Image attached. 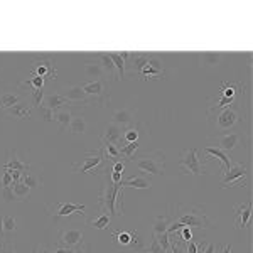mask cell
Wrapping results in <instances>:
<instances>
[{
  "mask_svg": "<svg viewBox=\"0 0 253 253\" xmlns=\"http://www.w3.org/2000/svg\"><path fill=\"white\" fill-rule=\"evenodd\" d=\"M124 187L120 184H113L108 177H105V186L101 189L100 196H98V206L100 211L110 214V218H117V216H124Z\"/></svg>",
  "mask_w": 253,
  "mask_h": 253,
  "instance_id": "obj_1",
  "label": "cell"
},
{
  "mask_svg": "<svg viewBox=\"0 0 253 253\" xmlns=\"http://www.w3.org/2000/svg\"><path fill=\"white\" fill-rule=\"evenodd\" d=\"M170 221L179 223L182 226H189V228H198V230H208L211 228L210 219L205 214V211L198 206H182V205H175V214H170Z\"/></svg>",
  "mask_w": 253,
  "mask_h": 253,
  "instance_id": "obj_2",
  "label": "cell"
},
{
  "mask_svg": "<svg viewBox=\"0 0 253 253\" xmlns=\"http://www.w3.org/2000/svg\"><path fill=\"white\" fill-rule=\"evenodd\" d=\"M110 235H112L113 247H115L118 252H122V253H130V252L140 253V252H144L145 243H144V238H142V235L138 230H133V231L112 230L110 231Z\"/></svg>",
  "mask_w": 253,
  "mask_h": 253,
  "instance_id": "obj_3",
  "label": "cell"
},
{
  "mask_svg": "<svg viewBox=\"0 0 253 253\" xmlns=\"http://www.w3.org/2000/svg\"><path fill=\"white\" fill-rule=\"evenodd\" d=\"M133 166L137 167L140 172L144 174H150V175H164L166 170V156L161 152V150H154V152L149 154H142L135 159H130Z\"/></svg>",
  "mask_w": 253,
  "mask_h": 253,
  "instance_id": "obj_4",
  "label": "cell"
},
{
  "mask_svg": "<svg viewBox=\"0 0 253 253\" xmlns=\"http://www.w3.org/2000/svg\"><path fill=\"white\" fill-rule=\"evenodd\" d=\"M210 112H216V117L214 118H210V124L211 126L216 130V133L218 135H221V133H230L231 128H235V126H238L242 124V115L238 113V110L235 108H224V110H211Z\"/></svg>",
  "mask_w": 253,
  "mask_h": 253,
  "instance_id": "obj_5",
  "label": "cell"
},
{
  "mask_svg": "<svg viewBox=\"0 0 253 253\" xmlns=\"http://www.w3.org/2000/svg\"><path fill=\"white\" fill-rule=\"evenodd\" d=\"M105 169V157L103 150L96 149L91 152H86L81 159V162H75L73 164V170L75 172H89V174H100V170Z\"/></svg>",
  "mask_w": 253,
  "mask_h": 253,
  "instance_id": "obj_6",
  "label": "cell"
},
{
  "mask_svg": "<svg viewBox=\"0 0 253 253\" xmlns=\"http://www.w3.org/2000/svg\"><path fill=\"white\" fill-rule=\"evenodd\" d=\"M47 213L54 221H59L61 218H68L71 214H80V216H86L84 205H75V203H68V201H54L51 205H47Z\"/></svg>",
  "mask_w": 253,
  "mask_h": 253,
  "instance_id": "obj_7",
  "label": "cell"
},
{
  "mask_svg": "<svg viewBox=\"0 0 253 253\" xmlns=\"http://www.w3.org/2000/svg\"><path fill=\"white\" fill-rule=\"evenodd\" d=\"M248 175H250V172H248V169L243 164L231 162V167L224 172V177L221 181V187L223 189H228V187H233V186L247 187Z\"/></svg>",
  "mask_w": 253,
  "mask_h": 253,
  "instance_id": "obj_8",
  "label": "cell"
},
{
  "mask_svg": "<svg viewBox=\"0 0 253 253\" xmlns=\"http://www.w3.org/2000/svg\"><path fill=\"white\" fill-rule=\"evenodd\" d=\"M198 147H191V149H186L182 150L181 157H179V164H181L182 170L186 174H193L196 177L205 174V169H203V164L199 161V156H198Z\"/></svg>",
  "mask_w": 253,
  "mask_h": 253,
  "instance_id": "obj_9",
  "label": "cell"
},
{
  "mask_svg": "<svg viewBox=\"0 0 253 253\" xmlns=\"http://www.w3.org/2000/svg\"><path fill=\"white\" fill-rule=\"evenodd\" d=\"M216 149L223 150V152H238L243 147V133L240 132H230V133H221L214 138Z\"/></svg>",
  "mask_w": 253,
  "mask_h": 253,
  "instance_id": "obj_10",
  "label": "cell"
},
{
  "mask_svg": "<svg viewBox=\"0 0 253 253\" xmlns=\"http://www.w3.org/2000/svg\"><path fill=\"white\" fill-rule=\"evenodd\" d=\"M31 73L34 76H41V78L44 80H52L56 75H58V71L54 69L52 66V59L49 54H38L36 56V61L32 63V69Z\"/></svg>",
  "mask_w": 253,
  "mask_h": 253,
  "instance_id": "obj_11",
  "label": "cell"
},
{
  "mask_svg": "<svg viewBox=\"0 0 253 253\" xmlns=\"http://www.w3.org/2000/svg\"><path fill=\"white\" fill-rule=\"evenodd\" d=\"M59 95L64 96L69 103L73 105V107H78L80 103H83L84 107H88V105L93 103V100L89 98L86 93L83 91V88L78 86V84H71V86H64L59 89Z\"/></svg>",
  "mask_w": 253,
  "mask_h": 253,
  "instance_id": "obj_12",
  "label": "cell"
},
{
  "mask_svg": "<svg viewBox=\"0 0 253 253\" xmlns=\"http://www.w3.org/2000/svg\"><path fill=\"white\" fill-rule=\"evenodd\" d=\"M58 247L61 248H75L78 250L80 247H83V231L81 230H61L59 231V238H58Z\"/></svg>",
  "mask_w": 253,
  "mask_h": 253,
  "instance_id": "obj_13",
  "label": "cell"
},
{
  "mask_svg": "<svg viewBox=\"0 0 253 253\" xmlns=\"http://www.w3.org/2000/svg\"><path fill=\"white\" fill-rule=\"evenodd\" d=\"M83 91L86 93L89 98H95L98 103L105 105L108 101V95H107V84H105V80H96V81H89V83L81 84Z\"/></svg>",
  "mask_w": 253,
  "mask_h": 253,
  "instance_id": "obj_14",
  "label": "cell"
},
{
  "mask_svg": "<svg viewBox=\"0 0 253 253\" xmlns=\"http://www.w3.org/2000/svg\"><path fill=\"white\" fill-rule=\"evenodd\" d=\"M156 54H149V52H130V59L125 63V69H128V73L132 75H140L142 68L147 66L150 58H154Z\"/></svg>",
  "mask_w": 253,
  "mask_h": 253,
  "instance_id": "obj_15",
  "label": "cell"
},
{
  "mask_svg": "<svg viewBox=\"0 0 253 253\" xmlns=\"http://www.w3.org/2000/svg\"><path fill=\"white\" fill-rule=\"evenodd\" d=\"M2 169L7 170H19V172H27L31 170V164L26 162L22 157L17 154V150H9V156H7V162L2 166Z\"/></svg>",
  "mask_w": 253,
  "mask_h": 253,
  "instance_id": "obj_16",
  "label": "cell"
},
{
  "mask_svg": "<svg viewBox=\"0 0 253 253\" xmlns=\"http://www.w3.org/2000/svg\"><path fill=\"white\" fill-rule=\"evenodd\" d=\"M235 218H236V230H245L250 224L252 219V201L242 203L235 210Z\"/></svg>",
  "mask_w": 253,
  "mask_h": 253,
  "instance_id": "obj_17",
  "label": "cell"
},
{
  "mask_svg": "<svg viewBox=\"0 0 253 253\" xmlns=\"http://www.w3.org/2000/svg\"><path fill=\"white\" fill-rule=\"evenodd\" d=\"M66 105H71L66 98L61 96L59 93H51V95H46L42 98V103H41V107L51 110V112H58V110L64 108ZM71 107H73V105H71Z\"/></svg>",
  "mask_w": 253,
  "mask_h": 253,
  "instance_id": "obj_18",
  "label": "cell"
},
{
  "mask_svg": "<svg viewBox=\"0 0 253 253\" xmlns=\"http://www.w3.org/2000/svg\"><path fill=\"white\" fill-rule=\"evenodd\" d=\"M93 59H95L101 68H103L105 75H110L113 80H118L115 64H113V61L110 59V54H108V52H96V54H93Z\"/></svg>",
  "mask_w": 253,
  "mask_h": 253,
  "instance_id": "obj_19",
  "label": "cell"
},
{
  "mask_svg": "<svg viewBox=\"0 0 253 253\" xmlns=\"http://www.w3.org/2000/svg\"><path fill=\"white\" fill-rule=\"evenodd\" d=\"M112 124H115L118 126H130V125H133L135 124V117H133V113L130 112V110H117V112H113V115H112Z\"/></svg>",
  "mask_w": 253,
  "mask_h": 253,
  "instance_id": "obj_20",
  "label": "cell"
},
{
  "mask_svg": "<svg viewBox=\"0 0 253 253\" xmlns=\"http://www.w3.org/2000/svg\"><path fill=\"white\" fill-rule=\"evenodd\" d=\"M122 187H133V189H150L152 187V181L144 177V175H132V177L122 181Z\"/></svg>",
  "mask_w": 253,
  "mask_h": 253,
  "instance_id": "obj_21",
  "label": "cell"
},
{
  "mask_svg": "<svg viewBox=\"0 0 253 253\" xmlns=\"http://www.w3.org/2000/svg\"><path fill=\"white\" fill-rule=\"evenodd\" d=\"M101 140H107L110 144L120 147L122 144V126H118L115 124H108L107 128H105V133L101 137Z\"/></svg>",
  "mask_w": 253,
  "mask_h": 253,
  "instance_id": "obj_22",
  "label": "cell"
},
{
  "mask_svg": "<svg viewBox=\"0 0 253 253\" xmlns=\"http://www.w3.org/2000/svg\"><path fill=\"white\" fill-rule=\"evenodd\" d=\"M142 124L140 122H135L133 125H130V126H126L125 128V132L122 133V145H125V144H128V142H138V138H140L142 135Z\"/></svg>",
  "mask_w": 253,
  "mask_h": 253,
  "instance_id": "obj_23",
  "label": "cell"
},
{
  "mask_svg": "<svg viewBox=\"0 0 253 253\" xmlns=\"http://www.w3.org/2000/svg\"><path fill=\"white\" fill-rule=\"evenodd\" d=\"M205 152L208 154V156H210V157L206 159V161H211V159H218V161H221V162H223L224 172H226V170L231 167V159L228 157V154H226V152H223V150L216 149V147H205Z\"/></svg>",
  "mask_w": 253,
  "mask_h": 253,
  "instance_id": "obj_24",
  "label": "cell"
},
{
  "mask_svg": "<svg viewBox=\"0 0 253 253\" xmlns=\"http://www.w3.org/2000/svg\"><path fill=\"white\" fill-rule=\"evenodd\" d=\"M22 98H24L22 93H3L0 96V110L5 112V110L15 107V105H19L22 101Z\"/></svg>",
  "mask_w": 253,
  "mask_h": 253,
  "instance_id": "obj_25",
  "label": "cell"
},
{
  "mask_svg": "<svg viewBox=\"0 0 253 253\" xmlns=\"http://www.w3.org/2000/svg\"><path fill=\"white\" fill-rule=\"evenodd\" d=\"M84 75H86L88 78H91L93 81H96V80H103L105 71L95 59H91L84 63Z\"/></svg>",
  "mask_w": 253,
  "mask_h": 253,
  "instance_id": "obj_26",
  "label": "cell"
},
{
  "mask_svg": "<svg viewBox=\"0 0 253 253\" xmlns=\"http://www.w3.org/2000/svg\"><path fill=\"white\" fill-rule=\"evenodd\" d=\"M31 113H32V108L27 107L24 101H20L19 105H15V107H12L9 110H5L3 112V115L5 117H15V118H31Z\"/></svg>",
  "mask_w": 253,
  "mask_h": 253,
  "instance_id": "obj_27",
  "label": "cell"
},
{
  "mask_svg": "<svg viewBox=\"0 0 253 253\" xmlns=\"http://www.w3.org/2000/svg\"><path fill=\"white\" fill-rule=\"evenodd\" d=\"M88 128L86 118L83 115H75L71 118V124H69V130H71L73 135H84Z\"/></svg>",
  "mask_w": 253,
  "mask_h": 253,
  "instance_id": "obj_28",
  "label": "cell"
},
{
  "mask_svg": "<svg viewBox=\"0 0 253 253\" xmlns=\"http://www.w3.org/2000/svg\"><path fill=\"white\" fill-rule=\"evenodd\" d=\"M71 118H73V113H71V108L69 107H64V108L58 110V112H54V122H58L63 130H66L69 126Z\"/></svg>",
  "mask_w": 253,
  "mask_h": 253,
  "instance_id": "obj_29",
  "label": "cell"
},
{
  "mask_svg": "<svg viewBox=\"0 0 253 253\" xmlns=\"http://www.w3.org/2000/svg\"><path fill=\"white\" fill-rule=\"evenodd\" d=\"M22 182L29 187L31 191L42 187V179H41V175L36 172H31V170H27V172L22 174Z\"/></svg>",
  "mask_w": 253,
  "mask_h": 253,
  "instance_id": "obj_30",
  "label": "cell"
},
{
  "mask_svg": "<svg viewBox=\"0 0 253 253\" xmlns=\"http://www.w3.org/2000/svg\"><path fill=\"white\" fill-rule=\"evenodd\" d=\"M110 223H112V218H110V214L103 213V211H100V214H98L96 218H93L88 221L89 226L96 228V230H108Z\"/></svg>",
  "mask_w": 253,
  "mask_h": 253,
  "instance_id": "obj_31",
  "label": "cell"
},
{
  "mask_svg": "<svg viewBox=\"0 0 253 253\" xmlns=\"http://www.w3.org/2000/svg\"><path fill=\"white\" fill-rule=\"evenodd\" d=\"M12 191H14L15 201H27V199H29V196H31V193H32V191L26 184H24L22 181H20V182H14V184H12Z\"/></svg>",
  "mask_w": 253,
  "mask_h": 253,
  "instance_id": "obj_32",
  "label": "cell"
},
{
  "mask_svg": "<svg viewBox=\"0 0 253 253\" xmlns=\"http://www.w3.org/2000/svg\"><path fill=\"white\" fill-rule=\"evenodd\" d=\"M170 223H172V221H170V216L169 214H159L157 218H156V223H154V226H152L154 235L166 233Z\"/></svg>",
  "mask_w": 253,
  "mask_h": 253,
  "instance_id": "obj_33",
  "label": "cell"
},
{
  "mask_svg": "<svg viewBox=\"0 0 253 253\" xmlns=\"http://www.w3.org/2000/svg\"><path fill=\"white\" fill-rule=\"evenodd\" d=\"M221 59H223L221 52H203V54H199V63L203 66H216V64H219Z\"/></svg>",
  "mask_w": 253,
  "mask_h": 253,
  "instance_id": "obj_34",
  "label": "cell"
},
{
  "mask_svg": "<svg viewBox=\"0 0 253 253\" xmlns=\"http://www.w3.org/2000/svg\"><path fill=\"white\" fill-rule=\"evenodd\" d=\"M164 75H166V71H159V69L147 64V66L142 68V71H140V75H138V76H140L142 80H161Z\"/></svg>",
  "mask_w": 253,
  "mask_h": 253,
  "instance_id": "obj_35",
  "label": "cell"
},
{
  "mask_svg": "<svg viewBox=\"0 0 253 253\" xmlns=\"http://www.w3.org/2000/svg\"><path fill=\"white\" fill-rule=\"evenodd\" d=\"M108 54H110V59H112V61H113V64H115L118 80L124 78L125 73H126V69H125V61L120 58V54H118V52H108Z\"/></svg>",
  "mask_w": 253,
  "mask_h": 253,
  "instance_id": "obj_36",
  "label": "cell"
},
{
  "mask_svg": "<svg viewBox=\"0 0 253 253\" xmlns=\"http://www.w3.org/2000/svg\"><path fill=\"white\" fill-rule=\"evenodd\" d=\"M2 219H3V231H5V233H14V231L17 230V219L12 214L2 216Z\"/></svg>",
  "mask_w": 253,
  "mask_h": 253,
  "instance_id": "obj_37",
  "label": "cell"
},
{
  "mask_svg": "<svg viewBox=\"0 0 253 253\" xmlns=\"http://www.w3.org/2000/svg\"><path fill=\"white\" fill-rule=\"evenodd\" d=\"M156 238H157V242H159V245H161L164 250L169 253L170 252V235L167 233H161V235H156Z\"/></svg>",
  "mask_w": 253,
  "mask_h": 253,
  "instance_id": "obj_38",
  "label": "cell"
},
{
  "mask_svg": "<svg viewBox=\"0 0 253 253\" xmlns=\"http://www.w3.org/2000/svg\"><path fill=\"white\" fill-rule=\"evenodd\" d=\"M44 83H46V80L44 78H41V76H34L32 80L26 81V83H22V84H26V86H32V89H42Z\"/></svg>",
  "mask_w": 253,
  "mask_h": 253,
  "instance_id": "obj_39",
  "label": "cell"
},
{
  "mask_svg": "<svg viewBox=\"0 0 253 253\" xmlns=\"http://www.w3.org/2000/svg\"><path fill=\"white\" fill-rule=\"evenodd\" d=\"M144 252H147V253H167L164 248H162L161 245H159L156 235L152 236V243H150V247L149 248H144Z\"/></svg>",
  "mask_w": 253,
  "mask_h": 253,
  "instance_id": "obj_40",
  "label": "cell"
},
{
  "mask_svg": "<svg viewBox=\"0 0 253 253\" xmlns=\"http://www.w3.org/2000/svg\"><path fill=\"white\" fill-rule=\"evenodd\" d=\"M14 184V179H12V175L9 170L2 169V177H0V189H3V187L7 186H12Z\"/></svg>",
  "mask_w": 253,
  "mask_h": 253,
  "instance_id": "obj_41",
  "label": "cell"
},
{
  "mask_svg": "<svg viewBox=\"0 0 253 253\" xmlns=\"http://www.w3.org/2000/svg\"><path fill=\"white\" fill-rule=\"evenodd\" d=\"M0 253H17L15 252V245L12 243L9 238H3L2 240V250H0Z\"/></svg>",
  "mask_w": 253,
  "mask_h": 253,
  "instance_id": "obj_42",
  "label": "cell"
},
{
  "mask_svg": "<svg viewBox=\"0 0 253 253\" xmlns=\"http://www.w3.org/2000/svg\"><path fill=\"white\" fill-rule=\"evenodd\" d=\"M0 194H2V198L5 199V203H12V201H15V198H14V191H12V186H7V187H3V189H0Z\"/></svg>",
  "mask_w": 253,
  "mask_h": 253,
  "instance_id": "obj_43",
  "label": "cell"
},
{
  "mask_svg": "<svg viewBox=\"0 0 253 253\" xmlns=\"http://www.w3.org/2000/svg\"><path fill=\"white\" fill-rule=\"evenodd\" d=\"M32 96H34V105H36V107H41V103H42V98H44L42 89H32Z\"/></svg>",
  "mask_w": 253,
  "mask_h": 253,
  "instance_id": "obj_44",
  "label": "cell"
},
{
  "mask_svg": "<svg viewBox=\"0 0 253 253\" xmlns=\"http://www.w3.org/2000/svg\"><path fill=\"white\" fill-rule=\"evenodd\" d=\"M199 252V242H186V253H198Z\"/></svg>",
  "mask_w": 253,
  "mask_h": 253,
  "instance_id": "obj_45",
  "label": "cell"
},
{
  "mask_svg": "<svg viewBox=\"0 0 253 253\" xmlns=\"http://www.w3.org/2000/svg\"><path fill=\"white\" fill-rule=\"evenodd\" d=\"M41 113H42L44 122H54V112H51V110L41 107Z\"/></svg>",
  "mask_w": 253,
  "mask_h": 253,
  "instance_id": "obj_46",
  "label": "cell"
},
{
  "mask_svg": "<svg viewBox=\"0 0 253 253\" xmlns=\"http://www.w3.org/2000/svg\"><path fill=\"white\" fill-rule=\"evenodd\" d=\"M5 238V231H3V219L2 216H0V240Z\"/></svg>",
  "mask_w": 253,
  "mask_h": 253,
  "instance_id": "obj_47",
  "label": "cell"
},
{
  "mask_svg": "<svg viewBox=\"0 0 253 253\" xmlns=\"http://www.w3.org/2000/svg\"><path fill=\"white\" fill-rule=\"evenodd\" d=\"M36 250H38V253H49V250L46 247H44V245H39L38 248H36Z\"/></svg>",
  "mask_w": 253,
  "mask_h": 253,
  "instance_id": "obj_48",
  "label": "cell"
},
{
  "mask_svg": "<svg viewBox=\"0 0 253 253\" xmlns=\"http://www.w3.org/2000/svg\"><path fill=\"white\" fill-rule=\"evenodd\" d=\"M64 253H78V250H75V248H68V250H64Z\"/></svg>",
  "mask_w": 253,
  "mask_h": 253,
  "instance_id": "obj_49",
  "label": "cell"
},
{
  "mask_svg": "<svg viewBox=\"0 0 253 253\" xmlns=\"http://www.w3.org/2000/svg\"><path fill=\"white\" fill-rule=\"evenodd\" d=\"M32 253H38V250H34V252H32Z\"/></svg>",
  "mask_w": 253,
  "mask_h": 253,
  "instance_id": "obj_50",
  "label": "cell"
},
{
  "mask_svg": "<svg viewBox=\"0 0 253 253\" xmlns=\"http://www.w3.org/2000/svg\"><path fill=\"white\" fill-rule=\"evenodd\" d=\"M140 253H147V252H140Z\"/></svg>",
  "mask_w": 253,
  "mask_h": 253,
  "instance_id": "obj_51",
  "label": "cell"
}]
</instances>
